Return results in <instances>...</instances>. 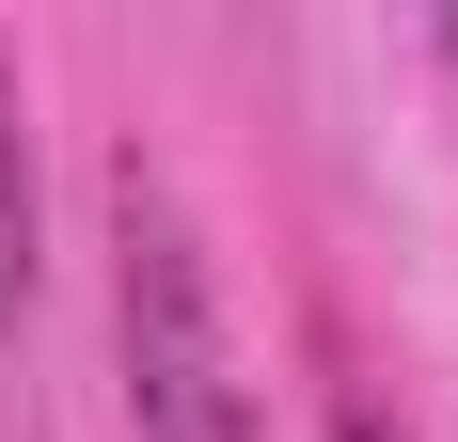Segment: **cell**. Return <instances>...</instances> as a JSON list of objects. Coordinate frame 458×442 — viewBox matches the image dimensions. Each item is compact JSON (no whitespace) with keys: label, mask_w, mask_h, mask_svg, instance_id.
I'll list each match as a JSON object with an SVG mask.
<instances>
[{"label":"cell","mask_w":458,"mask_h":442,"mask_svg":"<svg viewBox=\"0 0 458 442\" xmlns=\"http://www.w3.org/2000/svg\"><path fill=\"white\" fill-rule=\"evenodd\" d=\"M111 363H127V442H269L222 285H206V237L142 142L111 158Z\"/></svg>","instance_id":"1"},{"label":"cell","mask_w":458,"mask_h":442,"mask_svg":"<svg viewBox=\"0 0 458 442\" xmlns=\"http://www.w3.org/2000/svg\"><path fill=\"white\" fill-rule=\"evenodd\" d=\"M332 442H395V427H379V395H348V411H332Z\"/></svg>","instance_id":"3"},{"label":"cell","mask_w":458,"mask_h":442,"mask_svg":"<svg viewBox=\"0 0 458 442\" xmlns=\"http://www.w3.org/2000/svg\"><path fill=\"white\" fill-rule=\"evenodd\" d=\"M32 268H47V237H32V95H16V47H0V332L32 316Z\"/></svg>","instance_id":"2"}]
</instances>
